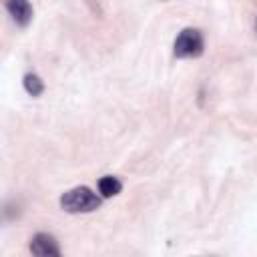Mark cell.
<instances>
[{
	"mask_svg": "<svg viewBox=\"0 0 257 257\" xmlns=\"http://www.w3.org/2000/svg\"><path fill=\"white\" fill-rule=\"evenodd\" d=\"M205 40L197 28H183L173 44V54L177 58H197L203 54Z\"/></svg>",
	"mask_w": 257,
	"mask_h": 257,
	"instance_id": "cell-2",
	"label": "cell"
},
{
	"mask_svg": "<svg viewBox=\"0 0 257 257\" xmlns=\"http://www.w3.org/2000/svg\"><path fill=\"white\" fill-rule=\"evenodd\" d=\"M22 84H24V90H26L30 96H40V94L44 92V82H42V78H40L38 74H34V72L24 74Z\"/></svg>",
	"mask_w": 257,
	"mask_h": 257,
	"instance_id": "cell-6",
	"label": "cell"
},
{
	"mask_svg": "<svg viewBox=\"0 0 257 257\" xmlns=\"http://www.w3.org/2000/svg\"><path fill=\"white\" fill-rule=\"evenodd\" d=\"M102 205V197L96 195L92 189L80 185V187H72L66 193H62L60 197V207L66 213L78 215V213H92Z\"/></svg>",
	"mask_w": 257,
	"mask_h": 257,
	"instance_id": "cell-1",
	"label": "cell"
},
{
	"mask_svg": "<svg viewBox=\"0 0 257 257\" xmlns=\"http://www.w3.org/2000/svg\"><path fill=\"white\" fill-rule=\"evenodd\" d=\"M6 10L18 26H28L32 20V4L28 0H6Z\"/></svg>",
	"mask_w": 257,
	"mask_h": 257,
	"instance_id": "cell-4",
	"label": "cell"
},
{
	"mask_svg": "<svg viewBox=\"0 0 257 257\" xmlns=\"http://www.w3.org/2000/svg\"><path fill=\"white\" fill-rule=\"evenodd\" d=\"M122 191V183L112 177V175H104L98 179V193L102 199H110V197H116L118 193Z\"/></svg>",
	"mask_w": 257,
	"mask_h": 257,
	"instance_id": "cell-5",
	"label": "cell"
},
{
	"mask_svg": "<svg viewBox=\"0 0 257 257\" xmlns=\"http://www.w3.org/2000/svg\"><path fill=\"white\" fill-rule=\"evenodd\" d=\"M30 251L36 257H58L60 255L58 241L50 233H36L30 239Z\"/></svg>",
	"mask_w": 257,
	"mask_h": 257,
	"instance_id": "cell-3",
	"label": "cell"
}]
</instances>
